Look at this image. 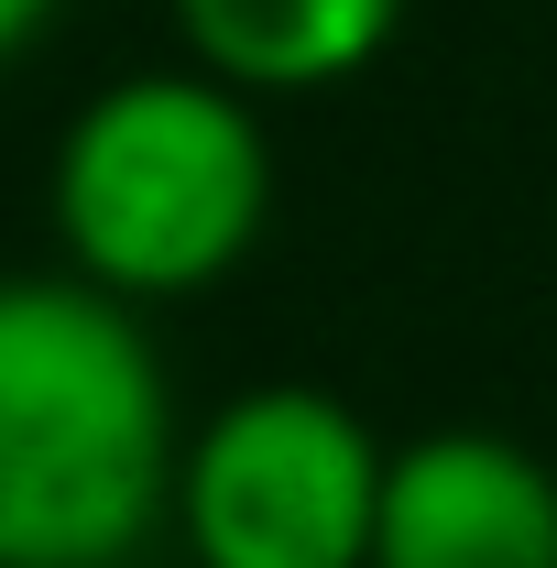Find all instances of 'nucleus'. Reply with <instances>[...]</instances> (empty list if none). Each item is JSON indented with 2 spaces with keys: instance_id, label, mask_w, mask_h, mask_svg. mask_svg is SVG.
Instances as JSON below:
<instances>
[{
  "instance_id": "6",
  "label": "nucleus",
  "mask_w": 557,
  "mask_h": 568,
  "mask_svg": "<svg viewBox=\"0 0 557 568\" xmlns=\"http://www.w3.org/2000/svg\"><path fill=\"white\" fill-rule=\"evenodd\" d=\"M67 0H0V67L22 55V44H44V22H55Z\"/></svg>"
},
{
  "instance_id": "3",
  "label": "nucleus",
  "mask_w": 557,
  "mask_h": 568,
  "mask_svg": "<svg viewBox=\"0 0 557 568\" xmlns=\"http://www.w3.org/2000/svg\"><path fill=\"white\" fill-rule=\"evenodd\" d=\"M383 437L317 383H252L175 448V547L186 568H372Z\"/></svg>"
},
{
  "instance_id": "2",
  "label": "nucleus",
  "mask_w": 557,
  "mask_h": 568,
  "mask_svg": "<svg viewBox=\"0 0 557 568\" xmlns=\"http://www.w3.org/2000/svg\"><path fill=\"white\" fill-rule=\"evenodd\" d=\"M55 252L67 274L110 284L132 306H186L252 263L274 219V132L263 99L186 67H132L77 99L55 132Z\"/></svg>"
},
{
  "instance_id": "5",
  "label": "nucleus",
  "mask_w": 557,
  "mask_h": 568,
  "mask_svg": "<svg viewBox=\"0 0 557 568\" xmlns=\"http://www.w3.org/2000/svg\"><path fill=\"white\" fill-rule=\"evenodd\" d=\"M164 11H175V44L252 99L350 88L405 33V0H164Z\"/></svg>"
},
{
  "instance_id": "1",
  "label": "nucleus",
  "mask_w": 557,
  "mask_h": 568,
  "mask_svg": "<svg viewBox=\"0 0 557 568\" xmlns=\"http://www.w3.org/2000/svg\"><path fill=\"white\" fill-rule=\"evenodd\" d=\"M175 383L132 295L0 274V568H132L175 503Z\"/></svg>"
},
{
  "instance_id": "4",
  "label": "nucleus",
  "mask_w": 557,
  "mask_h": 568,
  "mask_svg": "<svg viewBox=\"0 0 557 568\" xmlns=\"http://www.w3.org/2000/svg\"><path fill=\"white\" fill-rule=\"evenodd\" d=\"M372 568H557V470L503 426H426L383 448Z\"/></svg>"
}]
</instances>
